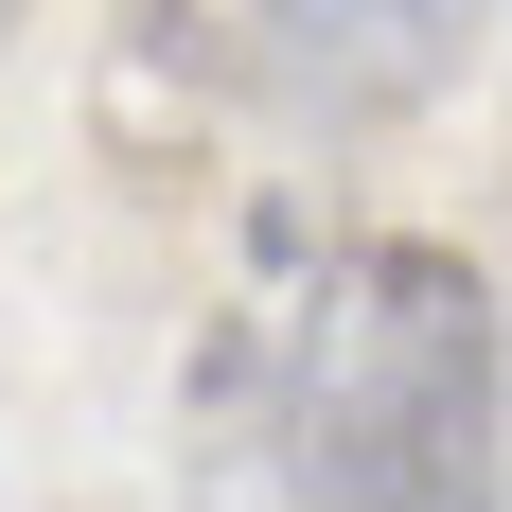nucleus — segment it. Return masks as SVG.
<instances>
[{
	"label": "nucleus",
	"mask_w": 512,
	"mask_h": 512,
	"mask_svg": "<svg viewBox=\"0 0 512 512\" xmlns=\"http://www.w3.org/2000/svg\"><path fill=\"white\" fill-rule=\"evenodd\" d=\"M283 512H495V283L460 248H336L283 318Z\"/></svg>",
	"instance_id": "obj_1"
},
{
	"label": "nucleus",
	"mask_w": 512,
	"mask_h": 512,
	"mask_svg": "<svg viewBox=\"0 0 512 512\" xmlns=\"http://www.w3.org/2000/svg\"><path fill=\"white\" fill-rule=\"evenodd\" d=\"M142 53L265 124H424L495 53V0H142Z\"/></svg>",
	"instance_id": "obj_2"
}]
</instances>
